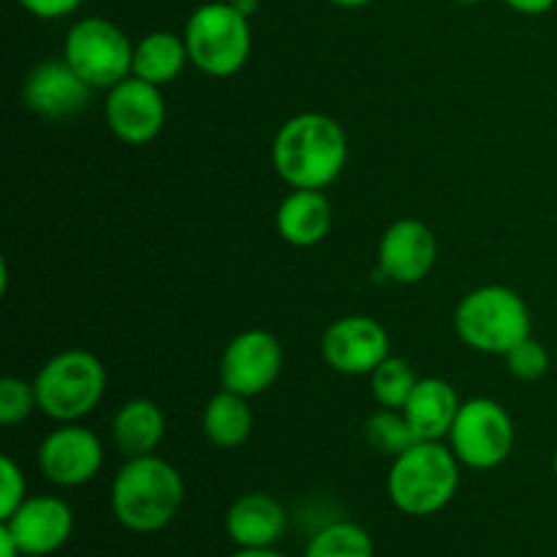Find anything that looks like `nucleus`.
Here are the masks:
<instances>
[{"instance_id":"obj_1","label":"nucleus","mask_w":557,"mask_h":557,"mask_svg":"<svg viewBox=\"0 0 557 557\" xmlns=\"http://www.w3.org/2000/svg\"><path fill=\"white\" fill-rule=\"evenodd\" d=\"M346 161V131L330 114H294L272 139V169L294 190L330 188L343 174Z\"/></svg>"},{"instance_id":"obj_2","label":"nucleus","mask_w":557,"mask_h":557,"mask_svg":"<svg viewBox=\"0 0 557 557\" xmlns=\"http://www.w3.org/2000/svg\"><path fill=\"white\" fill-rule=\"evenodd\" d=\"M185 500V482L177 468L156 455L131 457L114 473L112 515L125 531L158 533L174 522Z\"/></svg>"},{"instance_id":"obj_3","label":"nucleus","mask_w":557,"mask_h":557,"mask_svg":"<svg viewBox=\"0 0 557 557\" xmlns=\"http://www.w3.org/2000/svg\"><path fill=\"white\" fill-rule=\"evenodd\" d=\"M460 487V460L441 441H417L392 460L386 493L408 517H433L451 504Z\"/></svg>"},{"instance_id":"obj_4","label":"nucleus","mask_w":557,"mask_h":557,"mask_svg":"<svg viewBox=\"0 0 557 557\" xmlns=\"http://www.w3.org/2000/svg\"><path fill=\"white\" fill-rule=\"evenodd\" d=\"M455 332L479 354H509L531 337V310L509 286H482L460 299L455 310Z\"/></svg>"},{"instance_id":"obj_5","label":"nucleus","mask_w":557,"mask_h":557,"mask_svg":"<svg viewBox=\"0 0 557 557\" xmlns=\"http://www.w3.org/2000/svg\"><path fill=\"white\" fill-rule=\"evenodd\" d=\"M38 411L52 422L71 424L85 419L98 408L107 392V368L96 354L85 348L60 351L38 370L36 381Z\"/></svg>"},{"instance_id":"obj_6","label":"nucleus","mask_w":557,"mask_h":557,"mask_svg":"<svg viewBox=\"0 0 557 557\" xmlns=\"http://www.w3.org/2000/svg\"><path fill=\"white\" fill-rule=\"evenodd\" d=\"M183 38L190 63L215 79L237 74L248 63L253 47L250 16L234 9L228 0L201 3L185 22Z\"/></svg>"},{"instance_id":"obj_7","label":"nucleus","mask_w":557,"mask_h":557,"mask_svg":"<svg viewBox=\"0 0 557 557\" xmlns=\"http://www.w3.org/2000/svg\"><path fill=\"white\" fill-rule=\"evenodd\" d=\"M63 60L92 90H112L134 74V44L114 22L85 16L69 27Z\"/></svg>"},{"instance_id":"obj_8","label":"nucleus","mask_w":557,"mask_h":557,"mask_svg":"<svg viewBox=\"0 0 557 557\" xmlns=\"http://www.w3.org/2000/svg\"><path fill=\"white\" fill-rule=\"evenodd\" d=\"M449 446L460 466L493 471L504 466L515 449V422L498 400L473 397L460 406L449 430Z\"/></svg>"},{"instance_id":"obj_9","label":"nucleus","mask_w":557,"mask_h":557,"mask_svg":"<svg viewBox=\"0 0 557 557\" xmlns=\"http://www.w3.org/2000/svg\"><path fill=\"white\" fill-rule=\"evenodd\" d=\"M283 373V346L272 332L248 330L234 337L221 357L223 389L256 397L270 389Z\"/></svg>"},{"instance_id":"obj_10","label":"nucleus","mask_w":557,"mask_h":557,"mask_svg":"<svg viewBox=\"0 0 557 557\" xmlns=\"http://www.w3.org/2000/svg\"><path fill=\"white\" fill-rule=\"evenodd\" d=\"M38 468L58 487H82L92 482L103 466V444L79 422L60 424L38 446Z\"/></svg>"},{"instance_id":"obj_11","label":"nucleus","mask_w":557,"mask_h":557,"mask_svg":"<svg viewBox=\"0 0 557 557\" xmlns=\"http://www.w3.org/2000/svg\"><path fill=\"white\" fill-rule=\"evenodd\" d=\"M321 357L343 375H370L389 354L384 324L370 315H343L326 326L321 337Z\"/></svg>"},{"instance_id":"obj_12","label":"nucleus","mask_w":557,"mask_h":557,"mask_svg":"<svg viewBox=\"0 0 557 557\" xmlns=\"http://www.w3.org/2000/svg\"><path fill=\"white\" fill-rule=\"evenodd\" d=\"M109 131L125 145H147L166 125V103L161 87L131 74L109 90L103 103Z\"/></svg>"},{"instance_id":"obj_13","label":"nucleus","mask_w":557,"mask_h":557,"mask_svg":"<svg viewBox=\"0 0 557 557\" xmlns=\"http://www.w3.org/2000/svg\"><path fill=\"white\" fill-rule=\"evenodd\" d=\"M3 528L25 557H49L69 544L74 533V511L63 498L33 495L14 515L5 517Z\"/></svg>"},{"instance_id":"obj_14","label":"nucleus","mask_w":557,"mask_h":557,"mask_svg":"<svg viewBox=\"0 0 557 557\" xmlns=\"http://www.w3.org/2000/svg\"><path fill=\"white\" fill-rule=\"evenodd\" d=\"M438 261V243L428 223L403 218L392 223L379 243V277L392 283L424 281Z\"/></svg>"},{"instance_id":"obj_15","label":"nucleus","mask_w":557,"mask_h":557,"mask_svg":"<svg viewBox=\"0 0 557 557\" xmlns=\"http://www.w3.org/2000/svg\"><path fill=\"white\" fill-rule=\"evenodd\" d=\"M92 87L65 60H44L27 74L22 101L47 120H65L79 114L90 101Z\"/></svg>"},{"instance_id":"obj_16","label":"nucleus","mask_w":557,"mask_h":557,"mask_svg":"<svg viewBox=\"0 0 557 557\" xmlns=\"http://www.w3.org/2000/svg\"><path fill=\"white\" fill-rule=\"evenodd\" d=\"M286 509L267 493L243 495L226 511V533L239 549L275 547L286 533Z\"/></svg>"},{"instance_id":"obj_17","label":"nucleus","mask_w":557,"mask_h":557,"mask_svg":"<svg viewBox=\"0 0 557 557\" xmlns=\"http://www.w3.org/2000/svg\"><path fill=\"white\" fill-rule=\"evenodd\" d=\"M457 389L444 379H419L411 397L400 408L417 441L449 438V430L460 413Z\"/></svg>"},{"instance_id":"obj_18","label":"nucleus","mask_w":557,"mask_h":557,"mask_svg":"<svg viewBox=\"0 0 557 557\" xmlns=\"http://www.w3.org/2000/svg\"><path fill=\"white\" fill-rule=\"evenodd\" d=\"M275 228L294 248H313L332 228L330 199L321 190H292L277 207Z\"/></svg>"},{"instance_id":"obj_19","label":"nucleus","mask_w":557,"mask_h":557,"mask_svg":"<svg viewBox=\"0 0 557 557\" xmlns=\"http://www.w3.org/2000/svg\"><path fill=\"white\" fill-rule=\"evenodd\" d=\"M166 433V417L152 400H128L117 408L112 419V441L125 460L145 457L161 446Z\"/></svg>"},{"instance_id":"obj_20","label":"nucleus","mask_w":557,"mask_h":557,"mask_svg":"<svg viewBox=\"0 0 557 557\" xmlns=\"http://www.w3.org/2000/svg\"><path fill=\"white\" fill-rule=\"evenodd\" d=\"M190 63L185 38L172 30H152L134 44V76L163 87Z\"/></svg>"},{"instance_id":"obj_21","label":"nucleus","mask_w":557,"mask_h":557,"mask_svg":"<svg viewBox=\"0 0 557 557\" xmlns=\"http://www.w3.org/2000/svg\"><path fill=\"white\" fill-rule=\"evenodd\" d=\"M201 428H205L207 441L218 449L243 446L250 438V430H253V413H250L248 397L228 389L212 395L210 403L205 406Z\"/></svg>"},{"instance_id":"obj_22","label":"nucleus","mask_w":557,"mask_h":557,"mask_svg":"<svg viewBox=\"0 0 557 557\" xmlns=\"http://www.w3.org/2000/svg\"><path fill=\"white\" fill-rule=\"evenodd\" d=\"M305 557H375V544L357 522H330L310 539Z\"/></svg>"},{"instance_id":"obj_23","label":"nucleus","mask_w":557,"mask_h":557,"mask_svg":"<svg viewBox=\"0 0 557 557\" xmlns=\"http://www.w3.org/2000/svg\"><path fill=\"white\" fill-rule=\"evenodd\" d=\"M364 438H368V444L379 455L392 457V460L417 444V435H413L411 424H408L406 413L400 408H381V411H375L368 419V424H364Z\"/></svg>"},{"instance_id":"obj_24","label":"nucleus","mask_w":557,"mask_h":557,"mask_svg":"<svg viewBox=\"0 0 557 557\" xmlns=\"http://www.w3.org/2000/svg\"><path fill=\"white\" fill-rule=\"evenodd\" d=\"M417 373L411 364L400 357H386L379 368L370 373V389L381 408H403L417 386Z\"/></svg>"},{"instance_id":"obj_25","label":"nucleus","mask_w":557,"mask_h":557,"mask_svg":"<svg viewBox=\"0 0 557 557\" xmlns=\"http://www.w3.org/2000/svg\"><path fill=\"white\" fill-rule=\"evenodd\" d=\"M36 408V386L27 384L25 379H16V375H5L0 381V424L3 428H14V424L25 422Z\"/></svg>"},{"instance_id":"obj_26","label":"nucleus","mask_w":557,"mask_h":557,"mask_svg":"<svg viewBox=\"0 0 557 557\" xmlns=\"http://www.w3.org/2000/svg\"><path fill=\"white\" fill-rule=\"evenodd\" d=\"M506 364H509L511 375L520 381H539L547 375L549 370V354L533 337H525L522 343H517L509 354H506Z\"/></svg>"},{"instance_id":"obj_27","label":"nucleus","mask_w":557,"mask_h":557,"mask_svg":"<svg viewBox=\"0 0 557 557\" xmlns=\"http://www.w3.org/2000/svg\"><path fill=\"white\" fill-rule=\"evenodd\" d=\"M27 498L25 473L11 457H0V520L14 515Z\"/></svg>"},{"instance_id":"obj_28","label":"nucleus","mask_w":557,"mask_h":557,"mask_svg":"<svg viewBox=\"0 0 557 557\" xmlns=\"http://www.w3.org/2000/svg\"><path fill=\"white\" fill-rule=\"evenodd\" d=\"M27 14L38 16V20H63V16H71L76 9H79L85 0H16Z\"/></svg>"},{"instance_id":"obj_29","label":"nucleus","mask_w":557,"mask_h":557,"mask_svg":"<svg viewBox=\"0 0 557 557\" xmlns=\"http://www.w3.org/2000/svg\"><path fill=\"white\" fill-rule=\"evenodd\" d=\"M504 3L509 5L511 11H517V14L539 16V14H547L557 0H504Z\"/></svg>"},{"instance_id":"obj_30","label":"nucleus","mask_w":557,"mask_h":557,"mask_svg":"<svg viewBox=\"0 0 557 557\" xmlns=\"http://www.w3.org/2000/svg\"><path fill=\"white\" fill-rule=\"evenodd\" d=\"M0 557H25L22 549L16 547V542L11 539V533L0 525Z\"/></svg>"},{"instance_id":"obj_31","label":"nucleus","mask_w":557,"mask_h":557,"mask_svg":"<svg viewBox=\"0 0 557 557\" xmlns=\"http://www.w3.org/2000/svg\"><path fill=\"white\" fill-rule=\"evenodd\" d=\"M228 3H232L237 11H243L245 16H253L256 11H259L261 0H228Z\"/></svg>"},{"instance_id":"obj_32","label":"nucleus","mask_w":557,"mask_h":557,"mask_svg":"<svg viewBox=\"0 0 557 557\" xmlns=\"http://www.w3.org/2000/svg\"><path fill=\"white\" fill-rule=\"evenodd\" d=\"M232 557H286V555L275 553L272 547H267V549H237Z\"/></svg>"},{"instance_id":"obj_33","label":"nucleus","mask_w":557,"mask_h":557,"mask_svg":"<svg viewBox=\"0 0 557 557\" xmlns=\"http://www.w3.org/2000/svg\"><path fill=\"white\" fill-rule=\"evenodd\" d=\"M330 3L341 5V9H364V5L375 3V0H330Z\"/></svg>"},{"instance_id":"obj_34","label":"nucleus","mask_w":557,"mask_h":557,"mask_svg":"<svg viewBox=\"0 0 557 557\" xmlns=\"http://www.w3.org/2000/svg\"><path fill=\"white\" fill-rule=\"evenodd\" d=\"M455 3H460V5H476V3H482V0H455Z\"/></svg>"},{"instance_id":"obj_35","label":"nucleus","mask_w":557,"mask_h":557,"mask_svg":"<svg viewBox=\"0 0 557 557\" xmlns=\"http://www.w3.org/2000/svg\"><path fill=\"white\" fill-rule=\"evenodd\" d=\"M553 473H555V479H557V451H555V460H553Z\"/></svg>"}]
</instances>
